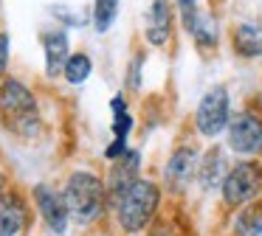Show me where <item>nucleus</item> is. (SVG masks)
I'll return each mask as SVG.
<instances>
[{
    "label": "nucleus",
    "mask_w": 262,
    "mask_h": 236,
    "mask_svg": "<svg viewBox=\"0 0 262 236\" xmlns=\"http://www.w3.org/2000/svg\"><path fill=\"white\" fill-rule=\"evenodd\" d=\"M29 222V208L17 191L0 194V236H20Z\"/></svg>",
    "instance_id": "9"
},
{
    "label": "nucleus",
    "mask_w": 262,
    "mask_h": 236,
    "mask_svg": "<svg viewBox=\"0 0 262 236\" xmlns=\"http://www.w3.org/2000/svg\"><path fill=\"white\" fill-rule=\"evenodd\" d=\"M175 6H178V14H181V22H183V28H186L189 34L198 28V22H200V11H198V0H175Z\"/></svg>",
    "instance_id": "19"
},
{
    "label": "nucleus",
    "mask_w": 262,
    "mask_h": 236,
    "mask_svg": "<svg viewBox=\"0 0 262 236\" xmlns=\"http://www.w3.org/2000/svg\"><path fill=\"white\" fill-rule=\"evenodd\" d=\"M141 65H144V56L136 54V59H133L130 70H127V79H130V87H133V90L141 87Z\"/></svg>",
    "instance_id": "20"
},
{
    "label": "nucleus",
    "mask_w": 262,
    "mask_h": 236,
    "mask_svg": "<svg viewBox=\"0 0 262 236\" xmlns=\"http://www.w3.org/2000/svg\"><path fill=\"white\" fill-rule=\"evenodd\" d=\"M226 155H223L220 146H211L209 152H206V157L200 160V169H198V177L200 183H203L206 191H214L217 185H223V180H226Z\"/></svg>",
    "instance_id": "14"
},
{
    "label": "nucleus",
    "mask_w": 262,
    "mask_h": 236,
    "mask_svg": "<svg viewBox=\"0 0 262 236\" xmlns=\"http://www.w3.org/2000/svg\"><path fill=\"white\" fill-rule=\"evenodd\" d=\"M34 202H37V211H40L42 222L54 230V233H65L71 222V214H68V205H65L62 194L54 191L51 185H34Z\"/></svg>",
    "instance_id": "8"
},
{
    "label": "nucleus",
    "mask_w": 262,
    "mask_h": 236,
    "mask_svg": "<svg viewBox=\"0 0 262 236\" xmlns=\"http://www.w3.org/2000/svg\"><path fill=\"white\" fill-rule=\"evenodd\" d=\"M0 112L12 132L23 135V138H34L40 132L37 99L17 79H3V84H0Z\"/></svg>",
    "instance_id": "3"
},
{
    "label": "nucleus",
    "mask_w": 262,
    "mask_h": 236,
    "mask_svg": "<svg viewBox=\"0 0 262 236\" xmlns=\"http://www.w3.org/2000/svg\"><path fill=\"white\" fill-rule=\"evenodd\" d=\"M6 65H9V34L0 31V79L6 73Z\"/></svg>",
    "instance_id": "21"
},
{
    "label": "nucleus",
    "mask_w": 262,
    "mask_h": 236,
    "mask_svg": "<svg viewBox=\"0 0 262 236\" xmlns=\"http://www.w3.org/2000/svg\"><path fill=\"white\" fill-rule=\"evenodd\" d=\"M138 169H141V155L136 149H127V155H121L116 160V166L110 169V180H107V191L110 194H119L121 188H127L130 183L138 180Z\"/></svg>",
    "instance_id": "12"
},
{
    "label": "nucleus",
    "mask_w": 262,
    "mask_h": 236,
    "mask_svg": "<svg viewBox=\"0 0 262 236\" xmlns=\"http://www.w3.org/2000/svg\"><path fill=\"white\" fill-rule=\"evenodd\" d=\"M62 200L68 205L71 219H76L79 225H91L104 214L107 185L93 172H74L62 188Z\"/></svg>",
    "instance_id": "2"
},
{
    "label": "nucleus",
    "mask_w": 262,
    "mask_h": 236,
    "mask_svg": "<svg viewBox=\"0 0 262 236\" xmlns=\"http://www.w3.org/2000/svg\"><path fill=\"white\" fill-rule=\"evenodd\" d=\"M228 121H231V99H228V90L223 84H214L198 101L194 127H198V132L203 138H217L220 132L228 129Z\"/></svg>",
    "instance_id": "5"
},
{
    "label": "nucleus",
    "mask_w": 262,
    "mask_h": 236,
    "mask_svg": "<svg viewBox=\"0 0 262 236\" xmlns=\"http://www.w3.org/2000/svg\"><path fill=\"white\" fill-rule=\"evenodd\" d=\"M116 14H119V0H96L93 3V28L99 34L110 31V26L116 22Z\"/></svg>",
    "instance_id": "15"
},
{
    "label": "nucleus",
    "mask_w": 262,
    "mask_h": 236,
    "mask_svg": "<svg viewBox=\"0 0 262 236\" xmlns=\"http://www.w3.org/2000/svg\"><path fill=\"white\" fill-rule=\"evenodd\" d=\"M93 70V62L88 54H71L68 56V65H65V79H68L71 84H82L88 76H91Z\"/></svg>",
    "instance_id": "16"
},
{
    "label": "nucleus",
    "mask_w": 262,
    "mask_h": 236,
    "mask_svg": "<svg viewBox=\"0 0 262 236\" xmlns=\"http://www.w3.org/2000/svg\"><path fill=\"white\" fill-rule=\"evenodd\" d=\"M200 169V155L194 146H181V149L172 152V157L166 160V169H164V180L172 191H183L189 183L194 180Z\"/></svg>",
    "instance_id": "7"
},
{
    "label": "nucleus",
    "mask_w": 262,
    "mask_h": 236,
    "mask_svg": "<svg viewBox=\"0 0 262 236\" xmlns=\"http://www.w3.org/2000/svg\"><path fill=\"white\" fill-rule=\"evenodd\" d=\"M116 202V219H119L124 233H138L152 222L155 211L161 205V188L155 180L138 177L127 188H121L113 197Z\"/></svg>",
    "instance_id": "1"
},
{
    "label": "nucleus",
    "mask_w": 262,
    "mask_h": 236,
    "mask_svg": "<svg viewBox=\"0 0 262 236\" xmlns=\"http://www.w3.org/2000/svg\"><path fill=\"white\" fill-rule=\"evenodd\" d=\"M223 202L228 208H245L262 194V166L254 160H239L228 169L220 185Z\"/></svg>",
    "instance_id": "4"
},
{
    "label": "nucleus",
    "mask_w": 262,
    "mask_h": 236,
    "mask_svg": "<svg viewBox=\"0 0 262 236\" xmlns=\"http://www.w3.org/2000/svg\"><path fill=\"white\" fill-rule=\"evenodd\" d=\"M42 51H46V73L51 79H57L59 73L68 65V34L59 28V31H46L42 34Z\"/></svg>",
    "instance_id": "11"
},
{
    "label": "nucleus",
    "mask_w": 262,
    "mask_h": 236,
    "mask_svg": "<svg viewBox=\"0 0 262 236\" xmlns=\"http://www.w3.org/2000/svg\"><path fill=\"white\" fill-rule=\"evenodd\" d=\"M231 42H234V51L243 59L262 56V26H256V22H239V26H234Z\"/></svg>",
    "instance_id": "13"
},
{
    "label": "nucleus",
    "mask_w": 262,
    "mask_h": 236,
    "mask_svg": "<svg viewBox=\"0 0 262 236\" xmlns=\"http://www.w3.org/2000/svg\"><path fill=\"white\" fill-rule=\"evenodd\" d=\"M3 191H6V174L0 172V194H3Z\"/></svg>",
    "instance_id": "22"
},
{
    "label": "nucleus",
    "mask_w": 262,
    "mask_h": 236,
    "mask_svg": "<svg viewBox=\"0 0 262 236\" xmlns=\"http://www.w3.org/2000/svg\"><path fill=\"white\" fill-rule=\"evenodd\" d=\"M172 34V0H152L147 14V42L166 45Z\"/></svg>",
    "instance_id": "10"
},
{
    "label": "nucleus",
    "mask_w": 262,
    "mask_h": 236,
    "mask_svg": "<svg viewBox=\"0 0 262 236\" xmlns=\"http://www.w3.org/2000/svg\"><path fill=\"white\" fill-rule=\"evenodd\" d=\"M237 230L243 236H262V205L245 208L237 217Z\"/></svg>",
    "instance_id": "18"
},
{
    "label": "nucleus",
    "mask_w": 262,
    "mask_h": 236,
    "mask_svg": "<svg viewBox=\"0 0 262 236\" xmlns=\"http://www.w3.org/2000/svg\"><path fill=\"white\" fill-rule=\"evenodd\" d=\"M110 107H113V132H116V138L127 140V135H130V129H133V115L127 112L124 96H116V99L110 101Z\"/></svg>",
    "instance_id": "17"
},
{
    "label": "nucleus",
    "mask_w": 262,
    "mask_h": 236,
    "mask_svg": "<svg viewBox=\"0 0 262 236\" xmlns=\"http://www.w3.org/2000/svg\"><path fill=\"white\" fill-rule=\"evenodd\" d=\"M228 146L243 157L262 155V118L254 110L234 112L228 121Z\"/></svg>",
    "instance_id": "6"
}]
</instances>
